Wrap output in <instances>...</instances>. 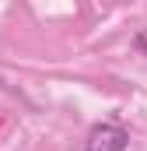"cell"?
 <instances>
[{
  "mask_svg": "<svg viewBox=\"0 0 147 151\" xmlns=\"http://www.w3.org/2000/svg\"><path fill=\"white\" fill-rule=\"evenodd\" d=\"M126 148H130V134L123 127H112V123L95 127L88 144H84V151H126Z\"/></svg>",
  "mask_w": 147,
  "mask_h": 151,
  "instance_id": "1",
  "label": "cell"
}]
</instances>
